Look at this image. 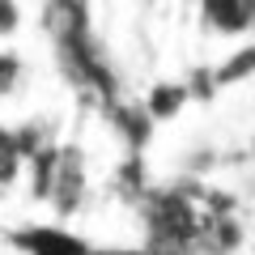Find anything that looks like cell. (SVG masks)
<instances>
[{"instance_id":"obj_9","label":"cell","mask_w":255,"mask_h":255,"mask_svg":"<svg viewBox=\"0 0 255 255\" xmlns=\"http://www.w3.org/2000/svg\"><path fill=\"white\" fill-rule=\"evenodd\" d=\"M21 26H26V9H21V4H13V0H0V43L17 38Z\"/></svg>"},{"instance_id":"obj_10","label":"cell","mask_w":255,"mask_h":255,"mask_svg":"<svg viewBox=\"0 0 255 255\" xmlns=\"http://www.w3.org/2000/svg\"><path fill=\"white\" fill-rule=\"evenodd\" d=\"M247 153H251V157H255V132H251V140H247Z\"/></svg>"},{"instance_id":"obj_3","label":"cell","mask_w":255,"mask_h":255,"mask_svg":"<svg viewBox=\"0 0 255 255\" xmlns=\"http://www.w3.org/2000/svg\"><path fill=\"white\" fill-rule=\"evenodd\" d=\"M0 243L9 247L13 255H153L145 247H102L90 243L85 234L55 221H21V226L4 230Z\"/></svg>"},{"instance_id":"obj_4","label":"cell","mask_w":255,"mask_h":255,"mask_svg":"<svg viewBox=\"0 0 255 255\" xmlns=\"http://www.w3.org/2000/svg\"><path fill=\"white\" fill-rule=\"evenodd\" d=\"M251 77H255V38L243 43L238 51H230L221 64H209L196 77H187V85H191V98H213L238 81H251Z\"/></svg>"},{"instance_id":"obj_5","label":"cell","mask_w":255,"mask_h":255,"mask_svg":"<svg viewBox=\"0 0 255 255\" xmlns=\"http://www.w3.org/2000/svg\"><path fill=\"white\" fill-rule=\"evenodd\" d=\"M196 17L217 38H255V0H200Z\"/></svg>"},{"instance_id":"obj_6","label":"cell","mask_w":255,"mask_h":255,"mask_svg":"<svg viewBox=\"0 0 255 255\" xmlns=\"http://www.w3.org/2000/svg\"><path fill=\"white\" fill-rule=\"evenodd\" d=\"M26 166H30V145L21 124H0V196L21 183Z\"/></svg>"},{"instance_id":"obj_2","label":"cell","mask_w":255,"mask_h":255,"mask_svg":"<svg viewBox=\"0 0 255 255\" xmlns=\"http://www.w3.org/2000/svg\"><path fill=\"white\" fill-rule=\"evenodd\" d=\"M26 174H30L34 200H43L55 213V226L77 221L90 209V191H94L90 157H85V149L77 140H55V145H47L43 153L30 157Z\"/></svg>"},{"instance_id":"obj_8","label":"cell","mask_w":255,"mask_h":255,"mask_svg":"<svg viewBox=\"0 0 255 255\" xmlns=\"http://www.w3.org/2000/svg\"><path fill=\"white\" fill-rule=\"evenodd\" d=\"M21 81H26V60H21L17 51H4V47H0V98L17 94Z\"/></svg>"},{"instance_id":"obj_1","label":"cell","mask_w":255,"mask_h":255,"mask_svg":"<svg viewBox=\"0 0 255 255\" xmlns=\"http://www.w3.org/2000/svg\"><path fill=\"white\" fill-rule=\"evenodd\" d=\"M38 26L51 43V60L60 68L64 85L90 111H98L107 124L132 94L124 85V68L115 64L107 38L94 26V9L81 0H51L38 9Z\"/></svg>"},{"instance_id":"obj_7","label":"cell","mask_w":255,"mask_h":255,"mask_svg":"<svg viewBox=\"0 0 255 255\" xmlns=\"http://www.w3.org/2000/svg\"><path fill=\"white\" fill-rule=\"evenodd\" d=\"M191 85L187 81H157V85H149L145 94H140V107H145V115H149V124H166V119H174V115H183V107H191Z\"/></svg>"}]
</instances>
